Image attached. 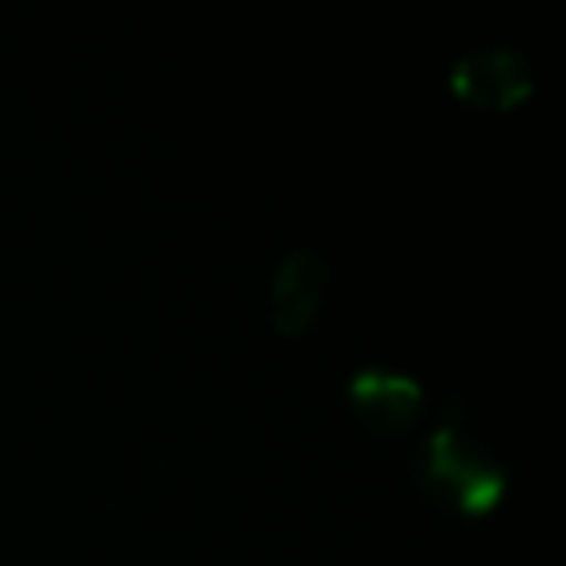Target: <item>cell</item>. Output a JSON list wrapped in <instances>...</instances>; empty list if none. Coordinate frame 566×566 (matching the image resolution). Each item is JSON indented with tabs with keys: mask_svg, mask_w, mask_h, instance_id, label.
<instances>
[{
	"mask_svg": "<svg viewBox=\"0 0 566 566\" xmlns=\"http://www.w3.org/2000/svg\"><path fill=\"white\" fill-rule=\"evenodd\" d=\"M419 473H423V485L434 496L454 504L458 512H470V516L489 512L509 489V478H504L501 465L478 442L465 439L454 423H442L431 431Z\"/></svg>",
	"mask_w": 566,
	"mask_h": 566,
	"instance_id": "6da1fadb",
	"label": "cell"
},
{
	"mask_svg": "<svg viewBox=\"0 0 566 566\" xmlns=\"http://www.w3.org/2000/svg\"><path fill=\"white\" fill-rule=\"evenodd\" d=\"M450 90L473 109L501 113L532 97L535 74L524 51L509 48V43H481L454 59Z\"/></svg>",
	"mask_w": 566,
	"mask_h": 566,
	"instance_id": "7a4b0ae2",
	"label": "cell"
},
{
	"mask_svg": "<svg viewBox=\"0 0 566 566\" xmlns=\"http://www.w3.org/2000/svg\"><path fill=\"white\" fill-rule=\"evenodd\" d=\"M326 287V260L311 249H292L272 275V323L280 334H303L318 315Z\"/></svg>",
	"mask_w": 566,
	"mask_h": 566,
	"instance_id": "3957f363",
	"label": "cell"
},
{
	"mask_svg": "<svg viewBox=\"0 0 566 566\" xmlns=\"http://www.w3.org/2000/svg\"><path fill=\"white\" fill-rule=\"evenodd\" d=\"M349 403L369 419L380 431H400L416 419L419 403H423V385L408 373L396 369H380V365H369V369H357L349 377Z\"/></svg>",
	"mask_w": 566,
	"mask_h": 566,
	"instance_id": "277c9868",
	"label": "cell"
}]
</instances>
